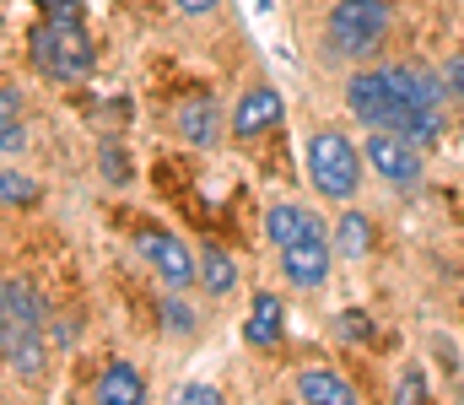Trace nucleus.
Segmentation results:
<instances>
[{
	"mask_svg": "<svg viewBox=\"0 0 464 405\" xmlns=\"http://www.w3.org/2000/svg\"><path fill=\"white\" fill-rule=\"evenodd\" d=\"M27 60H33V71L44 76V82H54V87H76V82H87L92 76V38H87V27H82V16H44V22H33V33H27Z\"/></svg>",
	"mask_w": 464,
	"mask_h": 405,
	"instance_id": "f257e3e1",
	"label": "nucleus"
},
{
	"mask_svg": "<svg viewBox=\"0 0 464 405\" xmlns=\"http://www.w3.org/2000/svg\"><path fill=\"white\" fill-rule=\"evenodd\" d=\"M389 33V5L383 0H341L324 22V38H330V54L335 60H367Z\"/></svg>",
	"mask_w": 464,
	"mask_h": 405,
	"instance_id": "f03ea898",
	"label": "nucleus"
},
{
	"mask_svg": "<svg viewBox=\"0 0 464 405\" xmlns=\"http://www.w3.org/2000/svg\"><path fill=\"white\" fill-rule=\"evenodd\" d=\"M308 178H314L319 195L351 200L356 184H362V157H356V146H351L341 130H319L308 140Z\"/></svg>",
	"mask_w": 464,
	"mask_h": 405,
	"instance_id": "7ed1b4c3",
	"label": "nucleus"
},
{
	"mask_svg": "<svg viewBox=\"0 0 464 405\" xmlns=\"http://www.w3.org/2000/svg\"><path fill=\"white\" fill-rule=\"evenodd\" d=\"M346 109L367 125V130H400V120H405L411 103L394 98L389 71H356V76L346 82Z\"/></svg>",
	"mask_w": 464,
	"mask_h": 405,
	"instance_id": "20e7f679",
	"label": "nucleus"
},
{
	"mask_svg": "<svg viewBox=\"0 0 464 405\" xmlns=\"http://www.w3.org/2000/svg\"><path fill=\"white\" fill-rule=\"evenodd\" d=\"M367 168H372L378 178L411 189V184H421V146L405 140L400 130H372L367 135Z\"/></svg>",
	"mask_w": 464,
	"mask_h": 405,
	"instance_id": "39448f33",
	"label": "nucleus"
},
{
	"mask_svg": "<svg viewBox=\"0 0 464 405\" xmlns=\"http://www.w3.org/2000/svg\"><path fill=\"white\" fill-rule=\"evenodd\" d=\"M135 249H140V260L157 270V275H162L173 292H179V286H189V281L200 275L195 255H189V249H184L173 233H162V227H140V233H135Z\"/></svg>",
	"mask_w": 464,
	"mask_h": 405,
	"instance_id": "423d86ee",
	"label": "nucleus"
},
{
	"mask_svg": "<svg viewBox=\"0 0 464 405\" xmlns=\"http://www.w3.org/2000/svg\"><path fill=\"white\" fill-rule=\"evenodd\" d=\"M0 352H5V368H11L16 379H38V373H44V341H38V324L0 319Z\"/></svg>",
	"mask_w": 464,
	"mask_h": 405,
	"instance_id": "0eeeda50",
	"label": "nucleus"
},
{
	"mask_svg": "<svg viewBox=\"0 0 464 405\" xmlns=\"http://www.w3.org/2000/svg\"><path fill=\"white\" fill-rule=\"evenodd\" d=\"M281 270H286V281H292L297 292L324 286V275H330V244H324V238L286 244V249H281Z\"/></svg>",
	"mask_w": 464,
	"mask_h": 405,
	"instance_id": "6e6552de",
	"label": "nucleus"
},
{
	"mask_svg": "<svg viewBox=\"0 0 464 405\" xmlns=\"http://www.w3.org/2000/svg\"><path fill=\"white\" fill-rule=\"evenodd\" d=\"M389 71V87L400 103H416V109H443L449 103V82L421 71V65H383Z\"/></svg>",
	"mask_w": 464,
	"mask_h": 405,
	"instance_id": "1a4fd4ad",
	"label": "nucleus"
},
{
	"mask_svg": "<svg viewBox=\"0 0 464 405\" xmlns=\"http://www.w3.org/2000/svg\"><path fill=\"white\" fill-rule=\"evenodd\" d=\"M281 114H286V109H281V92H276V87H254V92H243L237 109H232V135L248 140V135L281 125Z\"/></svg>",
	"mask_w": 464,
	"mask_h": 405,
	"instance_id": "9d476101",
	"label": "nucleus"
},
{
	"mask_svg": "<svg viewBox=\"0 0 464 405\" xmlns=\"http://www.w3.org/2000/svg\"><path fill=\"white\" fill-rule=\"evenodd\" d=\"M265 233H270V244H276V249H286V244H303V238H324V222H319L308 206L281 200V206H270V211H265Z\"/></svg>",
	"mask_w": 464,
	"mask_h": 405,
	"instance_id": "9b49d317",
	"label": "nucleus"
},
{
	"mask_svg": "<svg viewBox=\"0 0 464 405\" xmlns=\"http://www.w3.org/2000/svg\"><path fill=\"white\" fill-rule=\"evenodd\" d=\"M281 330H286L281 297H276V292H254V297H248V319H243V341H248V346H276Z\"/></svg>",
	"mask_w": 464,
	"mask_h": 405,
	"instance_id": "f8f14e48",
	"label": "nucleus"
},
{
	"mask_svg": "<svg viewBox=\"0 0 464 405\" xmlns=\"http://www.w3.org/2000/svg\"><path fill=\"white\" fill-rule=\"evenodd\" d=\"M173 125H179V135L189 146H217L222 140V114H217L211 98H184L179 114H173Z\"/></svg>",
	"mask_w": 464,
	"mask_h": 405,
	"instance_id": "ddd939ff",
	"label": "nucleus"
},
{
	"mask_svg": "<svg viewBox=\"0 0 464 405\" xmlns=\"http://www.w3.org/2000/svg\"><path fill=\"white\" fill-rule=\"evenodd\" d=\"M297 395L308 405H356L351 379H341L335 368H308V373H297Z\"/></svg>",
	"mask_w": 464,
	"mask_h": 405,
	"instance_id": "4468645a",
	"label": "nucleus"
},
{
	"mask_svg": "<svg viewBox=\"0 0 464 405\" xmlns=\"http://www.w3.org/2000/svg\"><path fill=\"white\" fill-rule=\"evenodd\" d=\"M0 319H22V324H44V303L33 292V281L5 275L0 281Z\"/></svg>",
	"mask_w": 464,
	"mask_h": 405,
	"instance_id": "2eb2a0df",
	"label": "nucleus"
},
{
	"mask_svg": "<svg viewBox=\"0 0 464 405\" xmlns=\"http://www.w3.org/2000/svg\"><path fill=\"white\" fill-rule=\"evenodd\" d=\"M98 400L103 405H140L146 400V384H140V373H135L130 362H114V368L98 379Z\"/></svg>",
	"mask_w": 464,
	"mask_h": 405,
	"instance_id": "dca6fc26",
	"label": "nucleus"
},
{
	"mask_svg": "<svg viewBox=\"0 0 464 405\" xmlns=\"http://www.w3.org/2000/svg\"><path fill=\"white\" fill-rule=\"evenodd\" d=\"M200 286L211 292V297H227L232 286H237V265H232L227 249H200Z\"/></svg>",
	"mask_w": 464,
	"mask_h": 405,
	"instance_id": "f3484780",
	"label": "nucleus"
},
{
	"mask_svg": "<svg viewBox=\"0 0 464 405\" xmlns=\"http://www.w3.org/2000/svg\"><path fill=\"white\" fill-rule=\"evenodd\" d=\"M335 249H341L346 260H362V255L372 249V222H367L362 211H346V217H341V227H335Z\"/></svg>",
	"mask_w": 464,
	"mask_h": 405,
	"instance_id": "a211bd4d",
	"label": "nucleus"
},
{
	"mask_svg": "<svg viewBox=\"0 0 464 405\" xmlns=\"http://www.w3.org/2000/svg\"><path fill=\"white\" fill-rule=\"evenodd\" d=\"M0 200H5V206H33V200H38V189H33V178H27V173L5 168V173H0Z\"/></svg>",
	"mask_w": 464,
	"mask_h": 405,
	"instance_id": "6ab92c4d",
	"label": "nucleus"
},
{
	"mask_svg": "<svg viewBox=\"0 0 464 405\" xmlns=\"http://www.w3.org/2000/svg\"><path fill=\"white\" fill-rule=\"evenodd\" d=\"M98 168H103V178H109V184H130V157H124V146H119V140H103Z\"/></svg>",
	"mask_w": 464,
	"mask_h": 405,
	"instance_id": "aec40b11",
	"label": "nucleus"
},
{
	"mask_svg": "<svg viewBox=\"0 0 464 405\" xmlns=\"http://www.w3.org/2000/svg\"><path fill=\"white\" fill-rule=\"evenodd\" d=\"M162 330H173V335H189V330H195V313H189L179 297H168V303H162Z\"/></svg>",
	"mask_w": 464,
	"mask_h": 405,
	"instance_id": "412c9836",
	"label": "nucleus"
},
{
	"mask_svg": "<svg viewBox=\"0 0 464 405\" xmlns=\"http://www.w3.org/2000/svg\"><path fill=\"white\" fill-rule=\"evenodd\" d=\"M421 395H427V379H421V373H416V368H405V373H400V384H394V400H421Z\"/></svg>",
	"mask_w": 464,
	"mask_h": 405,
	"instance_id": "4be33fe9",
	"label": "nucleus"
},
{
	"mask_svg": "<svg viewBox=\"0 0 464 405\" xmlns=\"http://www.w3.org/2000/svg\"><path fill=\"white\" fill-rule=\"evenodd\" d=\"M341 335H351V341H367V335H372V319H362V313L351 308L346 319H341Z\"/></svg>",
	"mask_w": 464,
	"mask_h": 405,
	"instance_id": "5701e85b",
	"label": "nucleus"
},
{
	"mask_svg": "<svg viewBox=\"0 0 464 405\" xmlns=\"http://www.w3.org/2000/svg\"><path fill=\"white\" fill-rule=\"evenodd\" d=\"M179 400H189V405H217L222 395H217L211 384H184V390H179Z\"/></svg>",
	"mask_w": 464,
	"mask_h": 405,
	"instance_id": "b1692460",
	"label": "nucleus"
},
{
	"mask_svg": "<svg viewBox=\"0 0 464 405\" xmlns=\"http://www.w3.org/2000/svg\"><path fill=\"white\" fill-rule=\"evenodd\" d=\"M443 82H449V92H454V98H464V54H454V60L443 65Z\"/></svg>",
	"mask_w": 464,
	"mask_h": 405,
	"instance_id": "393cba45",
	"label": "nucleus"
},
{
	"mask_svg": "<svg viewBox=\"0 0 464 405\" xmlns=\"http://www.w3.org/2000/svg\"><path fill=\"white\" fill-rule=\"evenodd\" d=\"M33 5L49 16H82V0H33Z\"/></svg>",
	"mask_w": 464,
	"mask_h": 405,
	"instance_id": "a878e982",
	"label": "nucleus"
},
{
	"mask_svg": "<svg viewBox=\"0 0 464 405\" xmlns=\"http://www.w3.org/2000/svg\"><path fill=\"white\" fill-rule=\"evenodd\" d=\"M184 16H206V11H217V0H173Z\"/></svg>",
	"mask_w": 464,
	"mask_h": 405,
	"instance_id": "bb28decb",
	"label": "nucleus"
}]
</instances>
